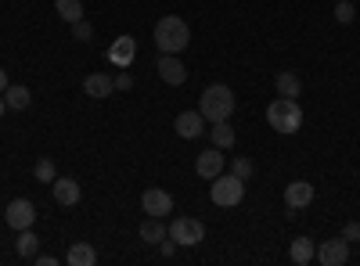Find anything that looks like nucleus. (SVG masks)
<instances>
[{
    "label": "nucleus",
    "instance_id": "a211bd4d",
    "mask_svg": "<svg viewBox=\"0 0 360 266\" xmlns=\"http://www.w3.org/2000/svg\"><path fill=\"white\" fill-rule=\"evenodd\" d=\"M162 238H169V230L162 227V216H148V220L141 223V241H148V245H159Z\"/></svg>",
    "mask_w": 360,
    "mask_h": 266
},
{
    "label": "nucleus",
    "instance_id": "f03ea898",
    "mask_svg": "<svg viewBox=\"0 0 360 266\" xmlns=\"http://www.w3.org/2000/svg\"><path fill=\"white\" fill-rule=\"evenodd\" d=\"M188 44H191V29L180 15H166L155 22V47L162 54H184Z\"/></svg>",
    "mask_w": 360,
    "mask_h": 266
},
{
    "label": "nucleus",
    "instance_id": "7ed1b4c3",
    "mask_svg": "<svg viewBox=\"0 0 360 266\" xmlns=\"http://www.w3.org/2000/svg\"><path fill=\"white\" fill-rule=\"evenodd\" d=\"M266 123L278 133H299V126H303V108H299L295 98H278L266 105Z\"/></svg>",
    "mask_w": 360,
    "mask_h": 266
},
{
    "label": "nucleus",
    "instance_id": "20e7f679",
    "mask_svg": "<svg viewBox=\"0 0 360 266\" xmlns=\"http://www.w3.org/2000/svg\"><path fill=\"white\" fill-rule=\"evenodd\" d=\"M213 187H209V198H213V205H220V209H234V205H242L245 198V180H238L234 173H220L209 180Z\"/></svg>",
    "mask_w": 360,
    "mask_h": 266
},
{
    "label": "nucleus",
    "instance_id": "7c9ffc66",
    "mask_svg": "<svg viewBox=\"0 0 360 266\" xmlns=\"http://www.w3.org/2000/svg\"><path fill=\"white\" fill-rule=\"evenodd\" d=\"M4 91H8V72L0 69V94H4Z\"/></svg>",
    "mask_w": 360,
    "mask_h": 266
},
{
    "label": "nucleus",
    "instance_id": "c85d7f7f",
    "mask_svg": "<svg viewBox=\"0 0 360 266\" xmlns=\"http://www.w3.org/2000/svg\"><path fill=\"white\" fill-rule=\"evenodd\" d=\"M342 238H346V241H360V223H346Z\"/></svg>",
    "mask_w": 360,
    "mask_h": 266
},
{
    "label": "nucleus",
    "instance_id": "393cba45",
    "mask_svg": "<svg viewBox=\"0 0 360 266\" xmlns=\"http://www.w3.org/2000/svg\"><path fill=\"white\" fill-rule=\"evenodd\" d=\"M231 173H234V176H238V180H249V176H252V173H256V166H252V162H249V159H242V155H238V159H234V162H231Z\"/></svg>",
    "mask_w": 360,
    "mask_h": 266
},
{
    "label": "nucleus",
    "instance_id": "f8f14e48",
    "mask_svg": "<svg viewBox=\"0 0 360 266\" xmlns=\"http://www.w3.org/2000/svg\"><path fill=\"white\" fill-rule=\"evenodd\" d=\"M173 126H176V133L184 137V140H195V137L205 133V115L202 112H180Z\"/></svg>",
    "mask_w": 360,
    "mask_h": 266
},
{
    "label": "nucleus",
    "instance_id": "f3484780",
    "mask_svg": "<svg viewBox=\"0 0 360 266\" xmlns=\"http://www.w3.org/2000/svg\"><path fill=\"white\" fill-rule=\"evenodd\" d=\"M65 262L69 266H94L98 252H94V245H86V241H72L69 252H65Z\"/></svg>",
    "mask_w": 360,
    "mask_h": 266
},
{
    "label": "nucleus",
    "instance_id": "412c9836",
    "mask_svg": "<svg viewBox=\"0 0 360 266\" xmlns=\"http://www.w3.org/2000/svg\"><path fill=\"white\" fill-rule=\"evenodd\" d=\"M209 140H213V147H220V152H224V147L234 144V126L227 119L224 123H213V126H209Z\"/></svg>",
    "mask_w": 360,
    "mask_h": 266
},
{
    "label": "nucleus",
    "instance_id": "6e6552de",
    "mask_svg": "<svg viewBox=\"0 0 360 266\" xmlns=\"http://www.w3.org/2000/svg\"><path fill=\"white\" fill-rule=\"evenodd\" d=\"M155 69H159L162 83H169V86H184L188 83V69H184V62H180V54H162Z\"/></svg>",
    "mask_w": 360,
    "mask_h": 266
},
{
    "label": "nucleus",
    "instance_id": "39448f33",
    "mask_svg": "<svg viewBox=\"0 0 360 266\" xmlns=\"http://www.w3.org/2000/svg\"><path fill=\"white\" fill-rule=\"evenodd\" d=\"M169 238H173L176 245L191 248V245H198V241L205 238V227H202V220H195V216H180V220L169 223Z\"/></svg>",
    "mask_w": 360,
    "mask_h": 266
},
{
    "label": "nucleus",
    "instance_id": "a878e982",
    "mask_svg": "<svg viewBox=\"0 0 360 266\" xmlns=\"http://www.w3.org/2000/svg\"><path fill=\"white\" fill-rule=\"evenodd\" d=\"M72 36H76L79 44H86L90 36H94V25H90L86 18H79V22H72Z\"/></svg>",
    "mask_w": 360,
    "mask_h": 266
},
{
    "label": "nucleus",
    "instance_id": "4468645a",
    "mask_svg": "<svg viewBox=\"0 0 360 266\" xmlns=\"http://www.w3.org/2000/svg\"><path fill=\"white\" fill-rule=\"evenodd\" d=\"M51 194H54L58 205H76L83 191H79V184L72 180V176H58V180L51 184Z\"/></svg>",
    "mask_w": 360,
    "mask_h": 266
},
{
    "label": "nucleus",
    "instance_id": "cd10ccee",
    "mask_svg": "<svg viewBox=\"0 0 360 266\" xmlns=\"http://www.w3.org/2000/svg\"><path fill=\"white\" fill-rule=\"evenodd\" d=\"M130 86H134V76L130 72H119L115 76V91H130Z\"/></svg>",
    "mask_w": 360,
    "mask_h": 266
},
{
    "label": "nucleus",
    "instance_id": "b1692460",
    "mask_svg": "<svg viewBox=\"0 0 360 266\" xmlns=\"http://www.w3.org/2000/svg\"><path fill=\"white\" fill-rule=\"evenodd\" d=\"M33 173H37V180H44V184H54V180H58V169H54L51 159H40Z\"/></svg>",
    "mask_w": 360,
    "mask_h": 266
},
{
    "label": "nucleus",
    "instance_id": "6ab92c4d",
    "mask_svg": "<svg viewBox=\"0 0 360 266\" xmlns=\"http://www.w3.org/2000/svg\"><path fill=\"white\" fill-rule=\"evenodd\" d=\"M274 86H278V98H299L303 94V83H299L295 72H278Z\"/></svg>",
    "mask_w": 360,
    "mask_h": 266
},
{
    "label": "nucleus",
    "instance_id": "0eeeda50",
    "mask_svg": "<svg viewBox=\"0 0 360 266\" xmlns=\"http://www.w3.org/2000/svg\"><path fill=\"white\" fill-rule=\"evenodd\" d=\"M317 262L321 266H346L349 262V241L346 238H328L317 245Z\"/></svg>",
    "mask_w": 360,
    "mask_h": 266
},
{
    "label": "nucleus",
    "instance_id": "1a4fd4ad",
    "mask_svg": "<svg viewBox=\"0 0 360 266\" xmlns=\"http://www.w3.org/2000/svg\"><path fill=\"white\" fill-rule=\"evenodd\" d=\"M141 209H144L148 216H166V213H173V198H169V191H162V187H148V191L141 194Z\"/></svg>",
    "mask_w": 360,
    "mask_h": 266
},
{
    "label": "nucleus",
    "instance_id": "aec40b11",
    "mask_svg": "<svg viewBox=\"0 0 360 266\" xmlns=\"http://www.w3.org/2000/svg\"><path fill=\"white\" fill-rule=\"evenodd\" d=\"M4 101L11 112H25L29 105H33V94H29V86H8L4 91Z\"/></svg>",
    "mask_w": 360,
    "mask_h": 266
},
{
    "label": "nucleus",
    "instance_id": "2f4dec72",
    "mask_svg": "<svg viewBox=\"0 0 360 266\" xmlns=\"http://www.w3.org/2000/svg\"><path fill=\"white\" fill-rule=\"evenodd\" d=\"M4 112H8V101H4V94H0V119H4Z\"/></svg>",
    "mask_w": 360,
    "mask_h": 266
},
{
    "label": "nucleus",
    "instance_id": "5701e85b",
    "mask_svg": "<svg viewBox=\"0 0 360 266\" xmlns=\"http://www.w3.org/2000/svg\"><path fill=\"white\" fill-rule=\"evenodd\" d=\"M37 234H33V227H29V230H18V241H15V248H18V255L22 259H33L37 255Z\"/></svg>",
    "mask_w": 360,
    "mask_h": 266
},
{
    "label": "nucleus",
    "instance_id": "2eb2a0df",
    "mask_svg": "<svg viewBox=\"0 0 360 266\" xmlns=\"http://www.w3.org/2000/svg\"><path fill=\"white\" fill-rule=\"evenodd\" d=\"M134 54H137L134 36H119V40L112 44V51H108V62H112V65H119V69H127V65L134 62Z\"/></svg>",
    "mask_w": 360,
    "mask_h": 266
},
{
    "label": "nucleus",
    "instance_id": "ddd939ff",
    "mask_svg": "<svg viewBox=\"0 0 360 266\" xmlns=\"http://www.w3.org/2000/svg\"><path fill=\"white\" fill-rule=\"evenodd\" d=\"M112 91H115V79H112L108 72H94V76H86V79H83V94H86V98H94V101L108 98Z\"/></svg>",
    "mask_w": 360,
    "mask_h": 266
},
{
    "label": "nucleus",
    "instance_id": "4be33fe9",
    "mask_svg": "<svg viewBox=\"0 0 360 266\" xmlns=\"http://www.w3.org/2000/svg\"><path fill=\"white\" fill-rule=\"evenodd\" d=\"M54 11L72 25V22H79V18H83V0H54Z\"/></svg>",
    "mask_w": 360,
    "mask_h": 266
},
{
    "label": "nucleus",
    "instance_id": "9b49d317",
    "mask_svg": "<svg viewBox=\"0 0 360 266\" xmlns=\"http://www.w3.org/2000/svg\"><path fill=\"white\" fill-rule=\"evenodd\" d=\"M195 173L202 176V180H213V176L224 173V155H220V147H209V152H202L195 159Z\"/></svg>",
    "mask_w": 360,
    "mask_h": 266
},
{
    "label": "nucleus",
    "instance_id": "bb28decb",
    "mask_svg": "<svg viewBox=\"0 0 360 266\" xmlns=\"http://www.w3.org/2000/svg\"><path fill=\"white\" fill-rule=\"evenodd\" d=\"M335 18H339L342 25L356 18V11H353V4H349V0H335Z\"/></svg>",
    "mask_w": 360,
    "mask_h": 266
},
{
    "label": "nucleus",
    "instance_id": "c756f323",
    "mask_svg": "<svg viewBox=\"0 0 360 266\" xmlns=\"http://www.w3.org/2000/svg\"><path fill=\"white\" fill-rule=\"evenodd\" d=\"M37 262H40V266H54L58 259H54V255H37Z\"/></svg>",
    "mask_w": 360,
    "mask_h": 266
},
{
    "label": "nucleus",
    "instance_id": "f257e3e1",
    "mask_svg": "<svg viewBox=\"0 0 360 266\" xmlns=\"http://www.w3.org/2000/svg\"><path fill=\"white\" fill-rule=\"evenodd\" d=\"M234 108H238V98H234L231 86H224V83L205 86L202 98H198V112L205 115V123H224V119H231Z\"/></svg>",
    "mask_w": 360,
    "mask_h": 266
},
{
    "label": "nucleus",
    "instance_id": "423d86ee",
    "mask_svg": "<svg viewBox=\"0 0 360 266\" xmlns=\"http://www.w3.org/2000/svg\"><path fill=\"white\" fill-rule=\"evenodd\" d=\"M4 220H8L11 230H29V227L37 223V205L29 201V198H15L8 209H4Z\"/></svg>",
    "mask_w": 360,
    "mask_h": 266
},
{
    "label": "nucleus",
    "instance_id": "9d476101",
    "mask_svg": "<svg viewBox=\"0 0 360 266\" xmlns=\"http://www.w3.org/2000/svg\"><path fill=\"white\" fill-rule=\"evenodd\" d=\"M314 201V184H307V180H292L288 187H285V205H288V213L295 216L299 209H307V205Z\"/></svg>",
    "mask_w": 360,
    "mask_h": 266
},
{
    "label": "nucleus",
    "instance_id": "dca6fc26",
    "mask_svg": "<svg viewBox=\"0 0 360 266\" xmlns=\"http://www.w3.org/2000/svg\"><path fill=\"white\" fill-rule=\"evenodd\" d=\"M288 259H292L295 266H310V262L317 259V241H314V238H295L292 248H288Z\"/></svg>",
    "mask_w": 360,
    "mask_h": 266
}]
</instances>
